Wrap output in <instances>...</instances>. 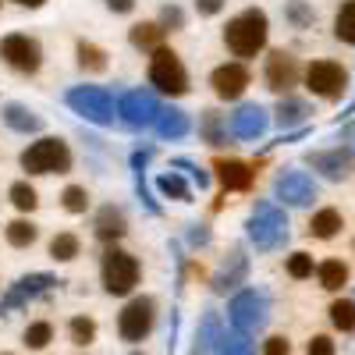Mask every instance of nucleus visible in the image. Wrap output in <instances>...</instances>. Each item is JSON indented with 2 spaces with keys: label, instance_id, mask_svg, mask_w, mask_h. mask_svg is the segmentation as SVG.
I'll return each instance as SVG.
<instances>
[{
  "label": "nucleus",
  "instance_id": "obj_1",
  "mask_svg": "<svg viewBox=\"0 0 355 355\" xmlns=\"http://www.w3.org/2000/svg\"><path fill=\"white\" fill-rule=\"evenodd\" d=\"M245 234H249V242H252L259 252L284 249L288 234H291L288 214L281 210L277 202H270V199H256L252 210H249V220H245Z\"/></svg>",
  "mask_w": 355,
  "mask_h": 355
},
{
  "label": "nucleus",
  "instance_id": "obj_2",
  "mask_svg": "<svg viewBox=\"0 0 355 355\" xmlns=\"http://www.w3.org/2000/svg\"><path fill=\"white\" fill-rule=\"evenodd\" d=\"M266 33H270V21H266V11L259 8H245L242 15H234L224 25V43L234 57H256L266 46Z\"/></svg>",
  "mask_w": 355,
  "mask_h": 355
},
{
  "label": "nucleus",
  "instance_id": "obj_3",
  "mask_svg": "<svg viewBox=\"0 0 355 355\" xmlns=\"http://www.w3.org/2000/svg\"><path fill=\"white\" fill-rule=\"evenodd\" d=\"M18 160H21V171L28 174H68L71 171V150L57 135L36 139L28 150H21Z\"/></svg>",
  "mask_w": 355,
  "mask_h": 355
},
{
  "label": "nucleus",
  "instance_id": "obj_4",
  "mask_svg": "<svg viewBox=\"0 0 355 355\" xmlns=\"http://www.w3.org/2000/svg\"><path fill=\"white\" fill-rule=\"evenodd\" d=\"M64 103L78 114V117H85L89 125H100V128H107V125H114V96L107 93L103 85H75V89H68L64 93Z\"/></svg>",
  "mask_w": 355,
  "mask_h": 355
},
{
  "label": "nucleus",
  "instance_id": "obj_5",
  "mask_svg": "<svg viewBox=\"0 0 355 355\" xmlns=\"http://www.w3.org/2000/svg\"><path fill=\"white\" fill-rule=\"evenodd\" d=\"M139 274H142V266H139V259L132 252L117 249V245H110L103 252L100 277H103V291L107 295H132L135 284H139Z\"/></svg>",
  "mask_w": 355,
  "mask_h": 355
},
{
  "label": "nucleus",
  "instance_id": "obj_6",
  "mask_svg": "<svg viewBox=\"0 0 355 355\" xmlns=\"http://www.w3.org/2000/svg\"><path fill=\"white\" fill-rule=\"evenodd\" d=\"M150 85H157L164 96H185L189 93V71L182 64V57H178L171 46L153 50V57H150Z\"/></svg>",
  "mask_w": 355,
  "mask_h": 355
},
{
  "label": "nucleus",
  "instance_id": "obj_7",
  "mask_svg": "<svg viewBox=\"0 0 355 355\" xmlns=\"http://www.w3.org/2000/svg\"><path fill=\"white\" fill-rule=\"evenodd\" d=\"M266 295L259 288H242V291H234V299L227 302V320H231V327L234 331H242V334H256L266 327Z\"/></svg>",
  "mask_w": 355,
  "mask_h": 355
},
{
  "label": "nucleus",
  "instance_id": "obj_8",
  "mask_svg": "<svg viewBox=\"0 0 355 355\" xmlns=\"http://www.w3.org/2000/svg\"><path fill=\"white\" fill-rule=\"evenodd\" d=\"M153 323H157V302L150 295H135V299H128V306L121 309V316H117V334L128 345H139V341L150 338Z\"/></svg>",
  "mask_w": 355,
  "mask_h": 355
},
{
  "label": "nucleus",
  "instance_id": "obj_9",
  "mask_svg": "<svg viewBox=\"0 0 355 355\" xmlns=\"http://www.w3.org/2000/svg\"><path fill=\"white\" fill-rule=\"evenodd\" d=\"M160 103L157 96L150 93V89H128V93L117 96V117L128 125V128H150L157 125V117H160Z\"/></svg>",
  "mask_w": 355,
  "mask_h": 355
},
{
  "label": "nucleus",
  "instance_id": "obj_10",
  "mask_svg": "<svg viewBox=\"0 0 355 355\" xmlns=\"http://www.w3.org/2000/svg\"><path fill=\"white\" fill-rule=\"evenodd\" d=\"M0 57H4V64H11V68L21 71V75H36L40 64H43L40 40L25 36V33H11V36L0 40Z\"/></svg>",
  "mask_w": 355,
  "mask_h": 355
},
{
  "label": "nucleus",
  "instance_id": "obj_11",
  "mask_svg": "<svg viewBox=\"0 0 355 355\" xmlns=\"http://www.w3.org/2000/svg\"><path fill=\"white\" fill-rule=\"evenodd\" d=\"M348 85V71L338 64V61H313L306 68V89L313 96H323V100H338Z\"/></svg>",
  "mask_w": 355,
  "mask_h": 355
},
{
  "label": "nucleus",
  "instance_id": "obj_12",
  "mask_svg": "<svg viewBox=\"0 0 355 355\" xmlns=\"http://www.w3.org/2000/svg\"><path fill=\"white\" fill-rule=\"evenodd\" d=\"M274 199H281L284 206H309L316 199V182L306 171L281 167V174L274 178Z\"/></svg>",
  "mask_w": 355,
  "mask_h": 355
},
{
  "label": "nucleus",
  "instance_id": "obj_13",
  "mask_svg": "<svg viewBox=\"0 0 355 355\" xmlns=\"http://www.w3.org/2000/svg\"><path fill=\"white\" fill-rule=\"evenodd\" d=\"M266 89H274V93H281V96H288L295 85H299V78L306 75L302 68H299V61H295V53H288V50H274L270 57H266Z\"/></svg>",
  "mask_w": 355,
  "mask_h": 355
},
{
  "label": "nucleus",
  "instance_id": "obj_14",
  "mask_svg": "<svg viewBox=\"0 0 355 355\" xmlns=\"http://www.w3.org/2000/svg\"><path fill=\"white\" fill-rule=\"evenodd\" d=\"M210 85H214L217 100H239L245 89H249V68L242 61H227V64L214 68Z\"/></svg>",
  "mask_w": 355,
  "mask_h": 355
},
{
  "label": "nucleus",
  "instance_id": "obj_15",
  "mask_svg": "<svg viewBox=\"0 0 355 355\" xmlns=\"http://www.w3.org/2000/svg\"><path fill=\"white\" fill-rule=\"evenodd\" d=\"M266 128H270V114H266L259 103H242L231 114V135L234 139L252 142V139H263Z\"/></svg>",
  "mask_w": 355,
  "mask_h": 355
},
{
  "label": "nucleus",
  "instance_id": "obj_16",
  "mask_svg": "<svg viewBox=\"0 0 355 355\" xmlns=\"http://www.w3.org/2000/svg\"><path fill=\"white\" fill-rule=\"evenodd\" d=\"M245 274H249V256H245L242 249H231V252L220 259L217 274H214V291H217V295H227L231 288L245 284Z\"/></svg>",
  "mask_w": 355,
  "mask_h": 355
},
{
  "label": "nucleus",
  "instance_id": "obj_17",
  "mask_svg": "<svg viewBox=\"0 0 355 355\" xmlns=\"http://www.w3.org/2000/svg\"><path fill=\"white\" fill-rule=\"evenodd\" d=\"M214 171H217V182L224 185V192H249L252 178H256V171L245 160H234V157L214 160Z\"/></svg>",
  "mask_w": 355,
  "mask_h": 355
},
{
  "label": "nucleus",
  "instance_id": "obj_18",
  "mask_svg": "<svg viewBox=\"0 0 355 355\" xmlns=\"http://www.w3.org/2000/svg\"><path fill=\"white\" fill-rule=\"evenodd\" d=\"M309 167L320 171L327 182H345L348 171H352V150H320V153H309Z\"/></svg>",
  "mask_w": 355,
  "mask_h": 355
},
{
  "label": "nucleus",
  "instance_id": "obj_19",
  "mask_svg": "<svg viewBox=\"0 0 355 355\" xmlns=\"http://www.w3.org/2000/svg\"><path fill=\"white\" fill-rule=\"evenodd\" d=\"M53 284H57L53 274H28V277L15 281V288L8 291V299L0 302V313H8V309H15V306H25L28 299H36L40 291H46V288H53Z\"/></svg>",
  "mask_w": 355,
  "mask_h": 355
},
{
  "label": "nucleus",
  "instance_id": "obj_20",
  "mask_svg": "<svg viewBox=\"0 0 355 355\" xmlns=\"http://www.w3.org/2000/svg\"><path fill=\"white\" fill-rule=\"evenodd\" d=\"M93 231H96V239L100 242H107V245H114L121 234L128 231V220H125V210L121 206H100V214H96V224H93Z\"/></svg>",
  "mask_w": 355,
  "mask_h": 355
},
{
  "label": "nucleus",
  "instance_id": "obj_21",
  "mask_svg": "<svg viewBox=\"0 0 355 355\" xmlns=\"http://www.w3.org/2000/svg\"><path fill=\"white\" fill-rule=\"evenodd\" d=\"M4 125L11 128V132H21V135H33V132H40L43 128V117L36 114V110H28L25 103H4Z\"/></svg>",
  "mask_w": 355,
  "mask_h": 355
},
{
  "label": "nucleus",
  "instance_id": "obj_22",
  "mask_svg": "<svg viewBox=\"0 0 355 355\" xmlns=\"http://www.w3.org/2000/svg\"><path fill=\"white\" fill-rule=\"evenodd\" d=\"M277 125L288 132V128H299V125H306L309 117H313V107L306 103V100H295V96H281V103H277Z\"/></svg>",
  "mask_w": 355,
  "mask_h": 355
},
{
  "label": "nucleus",
  "instance_id": "obj_23",
  "mask_svg": "<svg viewBox=\"0 0 355 355\" xmlns=\"http://www.w3.org/2000/svg\"><path fill=\"white\" fill-rule=\"evenodd\" d=\"M164 28H160V21H135L132 28H128V43L135 46V50H160L164 46Z\"/></svg>",
  "mask_w": 355,
  "mask_h": 355
},
{
  "label": "nucleus",
  "instance_id": "obj_24",
  "mask_svg": "<svg viewBox=\"0 0 355 355\" xmlns=\"http://www.w3.org/2000/svg\"><path fill=\"white\" fill-rule=\"evenodd\" d=\"M199 135L206 146H224L227 142V117L220 110H202L199 114Z\"/></svg>",
  "mask_w": 355,
  "mask_h": 355
},
{
  "label": "nucleus",
  "instance_id": "obj_25",
  "mask_svg": "<svg viewBox=\"0 0 355 355\" xmlns=\"http://www.w3.org/2000/svg\"><path fill=\"white\" fill-rule=\"evenodd\" d=\"M157 132H160V139H182V135H189V114L182 107H164L160 117H157Z\"/></svg>",
  "mask_w": 355,
  "mask_h": 355
},
{
  "label": "nucleus",
  "instance_id": "obj_26",
  "mask_svg": "<svg viewBox=\"0 0 355 355\" xmlns=\"http://www.w3.org/2000/svg\"><path fill=\"white\" fill-rule=\"evenodd\" d=\"M345 227V220H341V214L334 210V206H323V210H316L313 214V220H309V234L313 239H334V234Z\"/></svg>",
  "mask_w": 355,
  "mask_h": 355
},
{
  "label": "nucleus",
  "instance_id": "obj_27",
  "mask_svg": "<svg viewBox=\"0 0 355 355\" xmlns=\"http://www.w3.org/2000/svg\"><path fill=\"white\" fill-rule=\"evenodd\" d=\"M75 53H78V68L89 71V75H103L107 64H110V61H107V50L96 46V43H89V40H78Z\"/></svg>",
  "mask_w": 355,
  "mask_h": 355
},
{
  "label": "nucleus",
  "instance_id": "obj_28",
  "mask_svg": "<svg viewBox=\"0 0 355 355\" xmlns=\"http://www.w3.org/2000/svg\"><path fill=\"white\" fill-rule=\"evenodd\" d=\"M214 355H256V348H252L249 334H242V331L231 327V331H220V334H217Z\"/></svg>",
  "mask_w": 355,
  "mask_h": 355
},
{
  "label": "nucleus",
  "instance_id": "obj_29",
  "mask_svg": "<svg viewBox=\"0 0 355 355\" xmlns=\"http://www.w3.org/2000/svg\"><path fill=\"white\" fill-rule=\"evenodd\" d=\"M316 277H320V288H327V291H341L348 284V266L341 259H323L316 266Z\"/></svg>",
  "mask_w": 355,
  "mask_h": 355
},
{
  "label": "nucleus",
  "instance_id": "obj_30",
  "mask_svg": "<svg viewBox=\"0 0 355 355\" xmlns=\"http://www.w3.org/2000/svg\"><path fill=\"white\" fill-rule=\"evenodd\" d=\"M157 192L164 196V199H178V202H192V189H189V182L178 171H167V174H160L157 178Z\"/></svg>",
  "mask_w": 355,
  "mask_h": 355
},
{
  "label": "nucleus",
  "instance_id": "obj_31",
  "mask_svg": "<svg viewBox=\"0 0 355 355\" xmlns=\"http://www.w3.org/2000/svg\"><path fill=\"white\" fill-rule=\"evenodd\" d=\"M4 234H8V245H15V249H28V245L40 239V227L28 220V217H18V220H11V224L4 227Z\"/></svg>",
  "mask_w": 355,
  "mask_h": 355
},
{
  "label": "nucleus",
  "instance_id": "obj_32",
  "mask_svg": "<svg viewBox=\"0 0 355 355\" xmlns=\"http://www.w3.org/2000/svg\"><path fill=\"white\" fill-rule=\"evenodd\" d=\"M78 252H82V242L71 231H57L50 239V259H57V263H71Z\"/></svg>",
  "mask_w": 355,
  "mask_h": 355
},
{
  "label": "nucleus",
  "instance_id": "obj_33",
  "mask_svg": "<svg viewBox=\"0 0 355 355\" xmlns=\"http://www.w3.org/2000/svg\"><path fill=\"white\" fill-rule=\"evenodd\" d=\"M334 36L348 46H355V0H345L334 15Z\"/></svg>",
  "mask_w": 355,
  "mask_h": 355
},
{
  "label": "nucleus",
  "instance_id": "obj_34",
  "mask_svg": "<svg viewBox=\"0 0 355 355\" xmlns=\"http://www.w3.org/2000/svg\"><path fill=\"white\" fill-rule=\"evenodd\" d=\"M327 313H331V323H334L341 334L355 331V302H352V299H334Z\"/></svg>",
  "mask_w": 355,
  "mask_h": 355
},
{
  "label": "nucleus",
  "instance_id": "obj_35",
  "mask_svg": "<svg viewBox=\"0 0 355 355\" xmlns=\"http://www.w3.org/2000/svg\"><path fill=\"white\" fill-rule=\"evenodd\" d=\"M8 199L15 202V210H21V214H33L36 206H40V196H36V189L28 185V182H15L8 189Z\"/></svg>",
  "mask_w": 355,
  "mask_h": 355
},
{
  "label": "nucleus",
  "instance_id": "obj_36",
  "mask_svg": "<svg viewBox=\"0 0 355 355\" xmlns=\"http://www.w3.org/2000/svg\"><path fill=\"white\" fill-rule=\"evenodd\" d=\"M68 334H71V341H75L78 348L93 345V341H96V320H93V316H71Z\"/></svg>",
  "mask_w": 355,
  "mask_h": 355
},
{
  "label": "nucleus",
  "instance_id": "obj_37",
  "mask_svg": "<svg viewBox=\"0 0 355 355\" xmlns=\"http://www.w3.org/2000/svg\"><path fill=\"white\" fill-rule=\"evenodd\" d=\"M284 18L291 28H309L313 25V8L306 4V0H284Z\"/></svg>",
  "mask_w": 355,
  "mask_h": 355
},
{
  "label": "nucleus",
  "instance_id": "obj_38",
  "mask_svg": "<svg viewBox=\"0 0 355 355\" xmlns=\"http://www.w3.org/2000/svg\"><path fill=\"white\" fill-rule=\"evenodd\" d=\"M21 341L28 345V348H46L50 341H53V327H50V323L46 320H36V323H28V327H25V334H21Z\"/></svg>",
  "mask_w": 355,
  "mask_h": 355
},
{
  "label": "nucleus",
  "instance_id": "obj_39",
  "mask_svg": "<svg viewBox=\"0 0 355 355\" xmlns=\"http://www.w3.org/2000/svg\"><path fill=\"white\" fill-rule=\"evenodd\" d=\"M284 270H288V277H295V281H306V277H313L316 266H313V256L299 249V252H291V256L284 259Z\"/></svg>",
  "mask_w": 355,
  "mask_h": 355
},
{
  "label": "nucleus",
  "instance_id": "obj_40",
  "mask_svg": "<svg viewBox=\"0 0 355 355\" xmlns=\"http://www.w3.org/2000/svg\"><path fill=\"white\" fill-rule=\"evenodd\" d=\"M61 206L68 214H85L89 210V192L82 189V185H68L64 192H61Z\"/></svg>",
  "mask_w": 355,
  "mask_h": 355
},
{
  "label": "nucleus",
  "instance_id": "obj_41",
  "mask_svg": "<svg viewBox=\"0 0 355 355\" xmlns=\"http://www.w3.org/2000/svg\"><path fill=\"white\" fill-rule=\"evenodd\" d=\"M171 167H178V171H189V178H192V182L199 185V189H210V182H214V178H210V171H202L196 160H189V157H178V160H171Z\"/></svg>",
  "mask_w": 355,
  "mask_h": 355
},
{
  "label": "nucleus",
  "instance_id": "obj_42",
  "mask_svg": "<svg viewBox=\"0 0 355 355\" xmlns=\"http://www.w3.org/2000/svg\"><path fill=\"white\" fill-rule=\"evenodd\" d=\"M157 21H160V28H164V33H178V28H185V11L178 8V4H164Z\"/></svg>",
  "mask_w": 355,
  "mask_h": 355
},
{
  "label": "nucleus",
  "instance_id": "obj_43",
  "mask_svg": "<svg viewBox=\"0 0 355 355\" xmlns=\"http://www.w3.org/2000/svg\"><path fill=\"white\" fill-rule=\"evenodd\" d=\"M306 355H334V341L327 334H313L306 345Z\"/></svg>",
  "mask_w": 355,
  "mask_h": 355
},
{
  "label": "nucleus",
  "instance_id": "obj_44",
  "mask_svg": "<svg viewBox=\"0 0 355 355\" xmlns=\"http://www.w3.org/2000/svg\"><path fill=\"white\" fill-rule=\"evenodd\" d=\"M263 355H291V341L284 334H274L263 341Z\"/></svg>",
  "mask_w": 355,
  "mask_h": 355
},
{
  "label": "nucleus",
  "instance_id": "obj_45",
  "mask_svg": "<svg viewBox=\"0 0 355 355\" xmlns=\"http://www.w3.org/2000/svg\"><path fill=\"white\" fill-rule=\"evenodd\" d=\"M210 239H214V234H210V227H206V224H192L189 227V245L202 249V245H210Z\"/></svg>",
  "mask_w": 355,
  "mask_h": 355
},
{
  "label": "nucleus",
  "instance_id": "obj_46",
  "mask_svg": "<svg viewBox=\"0 0 355 355\" xmlns=\"http://www.w3.org/2000/svg\"><path fill=\"white\" fill-rule=\"evenodd\" d=\"M196 11H199L202 18H214V15L224 11V0H196Z\"/></svg>",
  "mask_w": 355,
  "mask_h": 355
},
{
  "label": "nucleus",
  "instance_id": "obj_47",
  "mask_svg": "<svg viewBox=\"0 0 355 355\" xmlns=\"http://www.w3.org/2000/svg\"><path fill=\"white\" fill-rule=\"evenodd\" d=\"M107 11H114V15H128V11H135V0H107Z\"/></svg>",
  "mask_w": 355,
  "mask_h": 355
},
{
  "label": "nucleus",
  "instance_id": "obj_48",
  "mask_svg": "<svg viewBox=\"0 0 355 355\" xmlns=\"http://www.w3.org/2000/svg\"><path fill=\"white\" fill-rule=\"evenodd\" d=\"M150 157H153V150H135V153H132V171H146Z\"/></svg>",
  "mask_w": 355,
  "mask_h": 355
},
{
  "label": "nucleus",
  "instance_id": "obj_49",
  "mask_svg": "<svg viewBox=\"0 0 355 355\" xmlns=\"http://www.w3.org/2000/svg\"><path fill=\"white\" fill-rule=\"evenodd\" d=\"M15 4H21V8H43L46 0H15Z\"/></svg>",
  "mask_w": 355,
  "mask_h": 355
},
{
  "label": "nucleus",
  "instance_id": "obj_50",
  "mask_svg": "<svg viewBox=\"0 0 355 355\" xmlns=\"http://www.w3.org/2000/svg\"><path fill=\"white\" fill-rule=\"evenodd\" d=\"M192 355H210V345H202V341H196V348H192Z\"/></svg>",
  "mask_w": 355,
  "mask_h": 355
},
{
  "label": "nucleus",
  "instance_id": "obj_51",
  "mask_svg": "<svg viewBox=\"0 0 355 355\" xmlns=\"http://www.w3.org/2000/svg\"><path fill=\"white\" fill-rule=\"evenodd\" d=\"M4 355H15V352H4Z\"/></svg>",
  "mask_w": 355,
  "mask_h": 355
},
{
  "label": "nucleus",
  "instance_id": "obj_52",
  "mask_svg": "<svg viewBox=\"0 0 355 355\" xmlns=\"http://www.w3.org/2000/svg\"><path fill=\"white\" fill-rule=\"evenodd\" d=\"M132 355H142V352H132Z\"/></svg>",
  "mask_w": 355,
  "mask_h": 355
}]
</instances>
